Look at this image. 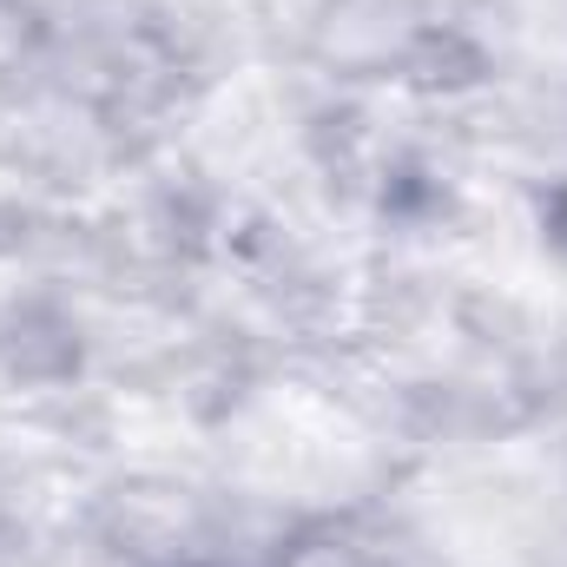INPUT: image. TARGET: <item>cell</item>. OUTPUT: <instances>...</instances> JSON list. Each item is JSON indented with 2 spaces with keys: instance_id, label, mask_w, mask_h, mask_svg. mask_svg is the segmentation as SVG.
I'll list each match as a JSON object with an SVG mask.
<instances>
[{
  "instance_id": "6da1fadb",
  "label": "cell",
  "mask_w": 567,
  "mask_h": 567,
  "mask_svg": "<svg viewBox=\"0 0 567 567\" xmlns=\"http://www.w3.org/2000/svg\"><path fill=\"white\" fill-rule=\"evenodd\" d=\"M53 47H60V20L40 0H0V106L53 66Z\"/></svg>"
},
{
  "instance_id": "7a4b0ae2",
  "label": "cell",
  "mask_w": 567,
  "mask_h": 567,
  "mask_svg": "<svg viewBox=\"0 0 567 567\" xmlns=\"http://www.w3.org/2000/svg\"><path fill=\"white\" fill-rule=\"evenodd\" d=\"M258 567H383V555L350 522H303Z\"/></svg>"
}]
</instances>
